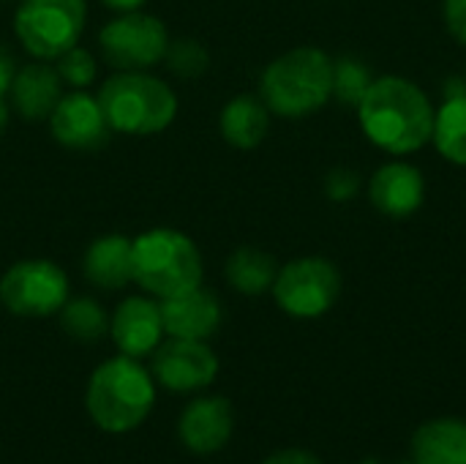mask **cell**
Here are the masks:
<instances>
[{
  "label": "cell",
  "mask_w": 466,
  "mask_h": 464,
  "mask_svg": "<svg viewBox=\"0 0 466 464\" xmlns=\"http://www.w3.org/2000/svg\"><path fill=\"white\" fill-rule=\"evenodd\" d=\"M156 405L153 375L128 356H117L96 366L87 380L85 407L93 424L106 435L134 432Z\"/></svg>",
  "instance_id": "cell-2"
},
{
  "label": "cell",
  "mask_w": 466,
  "mask_h": 464,
  "mask_svg": "<svg viewBox=\"0 0 466 464\" xmlns=\"http://www.w3.org/2000/svg\"><path fill=\"white\" fill-rule=\"evenodd\" d=\"M431 139L451 164L466 167V93L448 96L445 104L434 112Z\"/></svg>",
  "instance_id": "cell-21"
},
{
  "label": "cell",
  "mask_w": 466,
  "mask_h": 464,
  "mask_svg": "<svg viewBox=\"0 0 466 464\" xmlns=\"http://www.w3.org/2000/svg\"><path fill=\"white\" fill-rule=\"evenodd\" d=\"M374 77L366 63L358 57H339L333 60V96L344 104L358 107L363 96L369 93Z\"/></svg>",
  "instance_id": "cell-23"
},
{
  "label": "cell",
  "mask_w": 466,
  "mask_h": 464,
  "mask_svg": "<svg viewBox=\"0 0 466 464\" xmlns=\"http://www.w3.org/2000/svg\"><path fill=\"white\" fill-rule=\"evenodd\" d=\"M232 429H235V410L224 397L194 399L177 421L180 443L197 457L218 454L229 443Z\"/></svg>",
  "instance_id": "cell-13"
},
{
  "label": "cell",
  "mask_w": 466,
  "mask_h": 464,
  "mask_svg": "<svg viewBox=\"0 0 466 464\" xmlns=\"http://www.w3.org/2000/svg\"><path fill=\"white\" fill-rule=\"evenodd\" d=\"M279 309L295 320H314L333 309L341 295V273L325 257H298L279 268L273 282Z\"/></svg>",
  "instance_id": "cell-7"
},
{
  "label": "cell",
  "mask_w": 466,
  "mask_h": 464,
  "mask_svg": "<svg viewBox=\"0 0 466 464\" xmlns=\"http://www.w3.org/2000/svg\"><path fill=\"white\" fill-rule=\"evenodd\" d=\"M169 46V30L167 25L139 11H126L109 19L98 33V49L101 57L115 71H147L150 66L164 60V52Z\"/></svg>",
  "instance_id": "cell-9"
},
{
  "label": "cell",
  "mask_w": 466,
  "mask_h": 464,
  "mask_svg": "<svg viewBox=\"0 0 466 464\" xmlns=\"http://www.w3.org/2000/svg\"><path fill=\"white\" fill-rule=\"evenodd\" d=\"M412 459L423 464H466V421L434 418L412 435Z\"/></svg>",
  "instance_id": "cell-19"
},
{
  "label": "cell",
  "mask_w": 466,
  "mask_h": 464,
  "mask_svg": "<svg viewBox=\"0 0 466 464\" xmlns=\"http://www.w3.org/2000/svg\"><path fill=\"white\" fill-rule=\"evenodd\" d=\"M60 328L82 345H93L109 334V314L93 298H68L57 312Z\"/></svg>",
  "instance_id": "cell-22"
},
{
  "label": "cell",
  "mask_w": 466,
  "mask_h": 464,
  "mask_svg": "<svg viewBox=\"0 0 466 464\" xmlns=\"http://www.w3.org/2000/svg\"><path fill=\"white\" fill-rule=\"evenodd\" d=\"M262 464H322L317 459V454L306 451V449H284L270 454Z\"/></svg>",
  "instance_id": "cell-28"
},
{
  "label": "cell",
  "mask_w": 466,
  "mask_h": 464,
  "mask_svg": "<svg viewBox=\"0 0 466 464\" xmlns=\"http://www.w3.org/2000/svg\"><path fill=\"white\" fill-rule=\"evenodd\" d=\"M218 129H221V137L232 148L251 150V148L262 145V139L268 137L270 109L257 96H248V93L235 96L232 101L224 104L221 118H218Z\"/></svg>",
  "instance_id": "cell-18"
},
{
  "label": "cell",
  "mask_w": 466,
  "mask_h": 464,
  "mask_svg": "<svg viewBox=\"0 0 466 464\" xmlns=\"http://www.w3.org/2000/svg\"><path fill=\"white\" fill-rule=\"evenodd\" d=\"M134 282L164 301L202 284L205 265L199 246L180 230L156 227L134 238Z\"/></svg>",
  "instance_id": "cell-5"
},
{
  "label": "cell",
  "mask_w": 466,
  "mask_h": 464,
  "mask_svg": "<svg viewBox=\"0 0 466 464\" xmlns=\"http://www.w3.org/2000/svg\"><path fill=\"white\" fill-rule=\"evenodd\" d=\"M227 282L232 290H238L240 295H265L273 290V282L279 276V263L273 254L254 249V246H240L229 254L227 260Z\"/></svg>",
  "instance_id": "cell-20"
},
{
  "label": "cell",
  "mask_w": 466,
  "mask_h": 464,
  "mask_svg": "<svg viewBox=\"0 0 466 464\" xmlns=\"http://www.w3.org/2000/svg\"><path fill=\"white\" fill-rule=\"evenodd\" d=\"M96 96L117 134H161L177 118L175 90L150 71H115Z\"/></svg>",
  "instance_id": "cell-4"
},
{
  "label": "cell",
  "mask_w": 466,
  "mask_h": 464,
  "mask_svg": "<svg viewBox=\"0 0 466 464\" xmlns=\"http://www.w3.org/2000/svg\"><path fill=\"white\" fill-rule=\"evenodd\" d=\"M164 317H161V301L147 295H131L126 298L112 320H109V336L120 356L128 358H145L150 356L161 339H164Z\"/></svg>",
  "instance_id": "cell-12"
},
{
  "label": "cell",
  "mask_w": 466,
  "mask_h": 464,
  "mask_svg": "<svg viewBox=\"0 0 466 464\" xmlns=\"http://www.w3.org/2000/svg\"><path fill=\"white\" fill-rule=\"evenodd\" d=\"M134 241L109 232L96 238L85 257H82V273L85 279L98 290H123L128 282H134Z\"/></svg>",
  "instance_id": "cell-17"
},
{
  "label": "cell",
  "mask_w": 466,
  "mask_h": 464,
  "mask_svg": "<svg viewBox=\"0 0 466 464\" xmlns=\"http://www.w3.org/2000/svg\"><path fill=\"white\" fill-rule=\"evenodd\" d=\"M87 25V0H19L14 36L35 60H57L79 44Z\"/></svg>",
  "instance_id": "cell-6"
},
{
  "label": "cell",
  "mask_w": 466,
  "mask_h": 464,
  "mask_svg": "<svg viewBox=\"0 0 466 464\" xmlns=\"http://www.w3.org/2000/svg\"><path fill=\"white\" fill-rule=\"evenodd\" d=\"M369 197L380 213L390 219H407L420 211L426 200V180L418 167L407 161H388L374 172Z\"/></svg>",
  "instance_id": "cell-15"
},
{
  "label": "cell",
  "mask_w": 466,
  "mask_h": 464,
  "mask_svg": "<svg viewBox=\"0 0 466 464\" xmlns=\"http://www.w3.org/2000/svg\"><path fill=\"white\" fill-rule=\"evenodd\" d=\"M71 284L66 271L44 257L19 260L0 276V304L27 320L52 317L68 301Z\"/></svg>",
  "instance_id": "cell-8"
},
{
  "label": "cell",
  "mask_w": 466,
  "mask_h": 464,
  "mask_svg": "<svg viewBox=\"0 0 466 464\" xmlns=\"http://www.w3.org/2000/svg\"><path fill=\"white\" fill-rule=\"evenodd\" d=\"M161 63L169 68V74L180 79H197L208 71L210 55L197 38H169V46Z\"/></svg>",
  "instance_id": "cell-24"
},
{
  "label": "cell",
  "mask_w": 466,
  "mask_h": 464,
  "mask_svg": "<svg viewBox=\"0 0 466 464\" xmlns=\"http://www.w3.org/2000/svg\"><path fill=\"white\" fill-rule=\"evenodd\" d=\"M363 464H369V462H363Z\"/></svg>",
  "instance_id": "cell-34"
},
{
  "label": "cell",
  "mask_w": 466,
  "mask_h": 464,
  "mask_svg": "<svg viewBox=\"0 0 466 464\" xmlns=\"http://www.w3.org/2000/svg\"><path fill=\"white\" fill-rule=\"evenodd\" d=\"M0 3H19V0H0Z\"/></svg>",
  "instance_id": "cell-32"
},
{
  "label": "cell",
  "mask_w": 466,
  "mask_h": 464,
  "mask_svg": "<svg viewBox=\"0 0 466 464\" xmlns=\"http://www.w3.org/2000/svg\"><path fill=\"white\" fill-rule=\"evenodd\" d=\"M161 317H164L167 336L208 342L218 331L224 312H221V301L199 284V287L186 290L180 295L164 298L161 301Z\"/></svg>",
  "instance_id": "cell-14"
},
{
  "label": "cell",
  "mask_w": 466,
  "mask_h": 464,
  "mask_svg": "<svg viewBox=\"0 0 466 464\" xmlns=\"http://www.w3.org/2000/svg\"><path fill=\"white\" fill-rule=\"evenodd\" d=\"M8 118H11V107H8V101H0V137L8 129Z\"/></svg>",
  "instance_id": "cell-31"
},
{
  "label": "cell",
  "mask_w": 466,
  "mask_h": 464,
  "mask_svg": "<svg viewBox=\"0 0 466 464\" xmlns=\"http://www.w3.org/2000/svg\"><path fill=\"white\" fill-rule=\"evenodd\" d=\"M98 3H104L115 14H126V11H139L147 0H98Z\"/></svg>",
  "instance_id": "cell-30"
},
{
  "label": "cell",
  "mask_w": 466,
  "mask_h": 464,
  "mask_svg": "<svg viewBox=\"0 0 466 464\" xmlns=\"http://www.w3.org/2000/svg\"><path fill=\"white\" fill-rule=\"evenodd\" d=\"M218 375V358L208 342L172 339L153 350V380L175 394L208 388Z\"/></svg>",
  "instance_id": "cell-10"
},
{
  "label": "cell",
  "mask_w": 466,
  "mask_h": 464,
  "mask_svg": "<svg viewBox=\"0 0 466 464\" xmlns=\"http://www.w3.org/2000/svg\"><path fill=\"white\" fill-rule=\"evenodd\" d=\"M16 68L19 66L14 63V55L8 52L5 44H0V101H8V88H11Z\"/></svg>",
  "instance_id": "cell-29"
},
{
  "label": "cell",
  "mask_w": 466,
  "mask_h": 464,
  "mask_svg": "<svg viewBox=\"0 0 466 464\" xmlns=\"http://www.w3.org/2000/svg\"><path fill=\"white\" fill-rule=\"evenodd\" d=\"M442 19H445L448 33L466 46V0H445Z\"/></svg>",
  "instance_id": "cell-27"
},
{
  "label": "cell",
  "mask_w": 466,
  "mask_h": 464,
  "mask_svg": "<svg viewBox=\"0 0 466 464\" xmlns=\"http://www.w3.org/2000/svg\"><path fill=\"white\" fill-rule=\"evenodd\" d=\"M360 191V175L350 167H333L325 178V194L333 202H350Z\"/></svg>",
  "instance_id": "cell-26"
},
{
  "label": "cell",
  "mask_w": 466,
  "mask_h": 464,
  "mask_svg": "<svg viewBox=\"0 0 466 464\" xmlns=\"http://www.w3.org/2000/svg\"><path fill=\"white\" fill-rule=\"evenodd\" d=\"M259 98L279 118H309L333 98V60L317 46L279 55L259 79Z\"/></svg>",
  "instance_id": "cell-3"
},
{
  "label": "cell",
  "mask_w": 466,
  "mask_h": 464,
  "mask_svg": "<svg viewBox=\"0 0 466 464\" xmlns=\"http://www.w3.org/2000/svg\"><path fill=\"white\" fill-rule=\"evenodd\" d=\"M55 68L63 79V85L74 88V90H85L93 85L96 74H98V63L93 57V52H87L85 46H71L68 52H63L55 60Z\"/></svg>",
  "instance_id": "cell-25"
},
{
  "label": "cell",
  "mask_w": 466,
  "mask_h": 464,
  "mask_svg": "<svg viewBox=\"0 0 466 464\" xmlns=\"http://www.w3.org/2000/svg\"><path fill=\"white\" fill-rule=\"evenodd\" d=\"M404 464H423V462H418V459H412V462H404Z\"/></svg>",
  "instance_id": "cell-33"
},
{
  "label": "cell",
  "mask_w": 466,
  "mask_h": 464,
  "mask_svg": "<svg viewBox=\"0 0 466 464\" xmlns=\"http://www.w3.org/2000/svg\"><path fill=\"white\" fill-rule=\"evenodd\" d=\"M366 137L393 156L420 150L434 131V107L429 96L404 77H380L358 104Z\"/></svg>",
  "instance_id": "cell-1"
},
{
  "label": "cell",
  "mask_w": 466,
  "mask_h": 464,
  "mask_svg": "<svg viewBox=\"0 0 466 464\" xmlns=\"http://www.w3.org/2000/svg\"><path fill=\"white\" fill-rule=\"evenodd\" d=\"M46 120L55 142L68 150H98L115 134L101 109L98 96H90L87 90L63 93Z\"/></svg>",
  "instance_id": "cell-11"
},
{
  "label": "cell",
  "mask_w": 466,
  "mask_h": 464,
  "mask_svg": "<svg viewBox=\"0 0 466 464\" xmlns=\"http://www.w3.org/2000/svg\"><path fill=\"white\" fill-rule=\"evenodd\" d=\"M63 79L46 60L27 63L16 68L8 88V107L25 120H46L63 96Z\"/></svg>",
  "instance_id": "cell-16"
}]
</instances>
